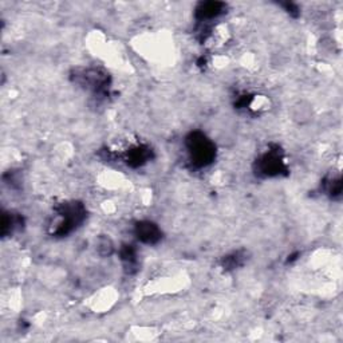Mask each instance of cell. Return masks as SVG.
<instances>
[{"label": "cell", "mask_w": 343, "mask_h": 343, "mask_svg": "<svg viewBox=\"0 0 343 343\" xmlns=\"http://www.w3.org/2000/svg\"><path fill=\"white\" fill-rule=\"evenodd\" d=\"M188 148L192 160L200 167L206 165L214 157L213 144L200 133L190 136L188 140Z\"/></svg>", "instance_id": "6da1fadb"}, {"label": "cell", "mask_w": 343, "mask_h": 343, "mask_svg": "<svg viewBox=\"0 0 343 343\" xmlns=\"http://www.w3.org/2000/svg\"><path fill=\"white\" fill-rule=\"evenodd\" d=\"M136 235L141 241L150 244V243H156L159 240L161 233L156 224L150 223V221H142V223H138L136 227Z\"/></svg>", "instance_id": "7a4b0ae2"}, {"label": "cell", "mask_w": 343, "mask_h": 343, "mask_svg": "<svg viewBox=\"0 0 343 343\" xmlns=\"http://www.w3.org/2000/svg\"><path fill=\"white\" fill-rule=\"evenodd\" d=\"M95 251L101 256H110L114 251V244L110 237L107 236H99L95 240Z\"/></svg>", "instance_id": "3957f363"}, {"label": "cell", "mask_w": 343, "mask_h": 343, "mask_svg": "<svg viewBox=\"0 0 343 343\" xmlns=\"http://www.w3.org/2000/svg\"><path fill=\"white\" fill-rule=\"evenodd\" d=\"M223 9L221 3H205L201 4V8L198 9V15L201 19H212V17L217 16Z\"/></svg>", "instance_id": "277c9868"}, {"label": "cell", "mask_w": 343, "mask_h": 343, "mask_svg": "<svg viewBox=\"0 0 343 343\" xmlns=\"http://www.w3.org/2000/svg\"><path fill=\"white\" fill-rule=\"evenodd\" d=\"M280 168H282V163H280V159H279L278 156L270 155L266 156V157L263 159L262 169L263 172H266L268 174H272L275 172H279L280 171Z\"/></svg>", "instance_id": "5b68a950"}]
</instances>
